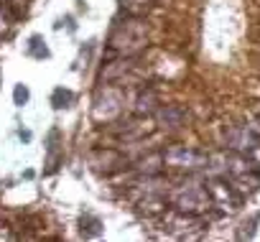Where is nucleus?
<instances>
[{
  "mask_svg": "<svg viewBox=\"0 0 260 242\" xmlns=\"http://www.w3.org/2000/svg\"><path fill=\"white\" fill-rule=\"evenodd\" d=\"M148 46V26L141 16H125V21H117L112 26L107 49L115 56H136Z\"/></svg>",
  "mask_w": 260,
  "mask_h": 242,
  "instance_id": "obj_1",
  "label": "nucleus"
},
{
  "mask_svg": "<svg viewBox=\"0 0 260 242\" xmlns=\"http://www.w3.org/2000/svg\"><path fill=\"white\" fill-rule=\"evenodd\" d=\"M169 206L176 212H184V214H194V217H202L204 212L214 209L207 181H197V179H186L179 186H171Z\"/></svg>",
  "mask_w": 260,
  "mask_h": 242,
  "instance_id": "obj_2",
  "label": "nucleus"
},
{
  "mask_svg": "<svg viewBox=\"0 0 260 242\" xmlns=\"http://www.w3.org/2000/svg\"><path fill=\"white\" fill-rule=\"evenodd\" d=\"M209 163V153L199 151V148H189V146H169L164 148V166L179 174H202L207 171Z\"/></svg>",
  "mask_w": 260,
  "mask_h": 242,
  "instance_id": "obj_3",
  "label": "nucleus"
},
{
  "mask_svg": "<svg viewBox=\"0 0 260 242\" xmlns=\"http://www.w3.org/2000/svg\"><path fill=\"white\" fill-rule=\"evenodd\" d=\"M207 189H209V196H212V206H217L219 214H227V212L240 209V204L245 199L232 186V181L227 176H209L207 179Z\"/></svg>",
  "mask_w": 260,
  "mask_h": 242,
  "instance_id": "obj_4",
  "label": "nucleus"
},
{
  "mask_svg": "<svg viewBox=\"0 0 260 242\" xmlns=\"http://www.w3.org/2000/svg\"><path fill=\"white\" fill-rule=\"evenodd\" d=\"M125 110V92L120 87H105L100 89V94L94 97V107H92V117L97 123H110V120L120 117Z\"/></svg>",
  "mask_w": 260,
  "mask_h": 242,
  "instance_id": "obj_5",
  "label": "nucleus"
},
{
  "mask_svg": "<svg viewBox=\"0 0 260 242\" xmlns=\"http://www.w3.org/2000/svg\"><path fill=\"white\" fill-rule=\"evenodd\" d=\"M255 146H260V135L257 130L247 123V125H230L224 130V148L235 151V153H250Z\"/></svg>",
  "mask_w": 260,
  "mask_h": 242,
  "instance_id": "obj_6",
  "label": "nucleus"
},
{
  "mask_svg": "<svg viewBox=\"0 0 260 242\" xmlns=\"http://www.w3.org/2000/svg\"><path fill=\"white\" fill-rule=\"evenodd\" d=\"M89 163L100 174H115V171H122V168L130 166V161L120 151H115V148H100V151H94L92 158H89Z\"/></svg>",
  "mask_w": 260,
  "mask_h": 242,
  "instance_id": "obj_7",
  "label": "nucleus"
},
{
  "mask_svg": "<svg viewBox=\"0 0 260 242\" xmlns=\"http://www.w3.org/2000/svg\"><path fill=\"white\" fill-rule=\"evenodd\" d=\"M156 123L164 130H179L189 123V112L181 105H161L156 110Z\"/></svg>",
  "mask_w": 260,
  "mask_h": 242,
  "instance_id": "obj_8",
  "label": "nucleus"
},
{
  "mask_svg": "<svg viewBox=\"0 0 260 242\" xmlns=\"http://www.w3.org/2000/svg\"><path fill=\"white\" fill-rule=\"evenodd\" d=\"M161 107V97H158V92L156 89H143L138 97H136V102H133V115L136 117H151V115H156V110Z\"/></svg>",
  "mask_w": 260,
  "mask_h": 242,
  "instance_id": "obj_9",
  "label": "nucleus"
},
{
  "mask_svg": "<svg viewBox=\"0 0 260 242\" xmlns=\"http://www.w3.org/2000/svg\"><path fill=\"white\" fill-rule=\"evenodd\" d=\"M0 6H3L13 18H23L26 11H28V0H0Z\"/></svg>",
  "mask_w": 260,
  "mask_h": 242,
  "instance_id": "obj_10",
  "label": "nucleus"
},
{
  "mask_svg": "<svg viewBox=\"0 0 260 242\" xmlns=\"http://www.w3.org/2000/svg\"><path fill=\"white\" fill-rule=\"evenodd\" d=\"M72 102H74V94H72L69 89H61V87H59V89L54 92V107H69Z\"/></svg>",
  "mask_w": 260,
  "mask_h": 242,
  "instance_id": "obj_11",
  "label": "nucleus"
},
{
  "mask_svg": "<svg viewBox=\"0 0 260 242\" xmlns=\"http://www.w3.org/2000/svg\"><path fill=\"white\" fill-rule=\"evenodd\" d=\"M13 99H16V105H18V107H23V105L28 102V89H26L23 84H18V87H16V92H13Z\"/></svg>",
  "mask_w": 260,
  "mask_h": 242,
  "instance_id": "obj_12",
  "label": "nucleus"
}]
</instances>
